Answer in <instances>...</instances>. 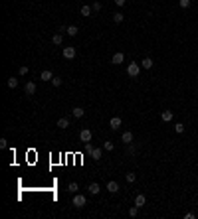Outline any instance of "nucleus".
<instances>
[{
  "instance_id": "obj_32",
  "label": "nucleus",
  "mask_w": 198,
  "mask_h": 219,
  "mask_svg": "<svg viewBox=\"0 0 198 219\" xmlns=\"http://www.w3.org/2000/svg\"><path fill=\"white\" fill-rule=\"evenodd\" d=\"M0 148H8V140L6 138H0Z\"/></svg>"
},
{
  "instance_id": "obj_30",
  "label": "nucleus",
  "mask_w": 198,
  "mask_h": 219,
  "mask_svg": "<svg viewBox=\"0 0 198 219\" xmlns=\"http://www.w3.org/2000/svg\"><path fill=\"white\" fill-rule=\"evenodd\" d=\"M135 152H137V146H129V148H127V154H129V156H133Z\"/></svg>"
},
{
  "instance_id": "obj_1",
  "label": "nucleus",
  "mask_w": 198,
  "mask_h": 219,
  "mask_svg": "<svg viewBox=\"0 0 198 219\" xmlns=\"http://www.w3.org/2000/svg\"><path fill=\"white\" fill-rule=\"evenodd\" d=\"M71 203H73L77 209H81L83 205L87 203V197H85V196H81V193H75V196H73V199H71Z\"/></svg>"
},
{
  "instance_id": "obj_12",
  "label": "nucleus",
  "mask_w": 198,
  "mask_h": 219,
  "mask_svg": "<svg viewBox=\"0 0 198 219\" xmlns=\"http://www.w3.org/2000/svg\"><path fill=\"white\" fill-rule=\"evenodd\" d=\"M40 79H44V81H52V79H54V73H52L50 69H44V71H42V75H40Z\"/></svg>"
},
{
  "instance_id": "obj_5",
  "label": "nucleus",
  "mask_w": 198,
  "mask_h": 219,
  "mask_svg": "<svg viewBox=\"0 0 198 219\" xmlns=\"http://www.w3.org/2000/svg\"><path fill=\"white\" fill-rule=\"evenodd\" d=\"M121 142H125V144H133V132L131 130H125V132L121 134Z\"/></svg>"
},
{
  "instance_id": "obj_24",
  "label": "nucleus",
  "mask_w": 198,
  "mask_h": 219,
  "mask_svg": "<svg viewBox=\"0 0 198 219\" xmlns=\"http://www.w3.org/2000/svg\"><path fill=\"white\" fill-rule=\"evenodd\" d=\"M81 16H91V6H81Z\"/></svg>"
},
{
  "instance_id": "obj_16",
  "label": "nucleus",
  "mask_w": 198,
  "mask_h": 219,
  "mask_svg": "<svg viewBox=\"0 0 198 219\" xmlns=\"http://www.w3.org/2000/svg\"><path fill=\"white\" fill-rule=\"evenodd\" d=\"M52 41H54L56 45H62V44H64V36H62V34H54V36H52Z\"/></svg>"
},
{
  "instance_id": "obj_6",
  "label": "nucleus",
  "mask_w": 198,
  "mask_h": 219,
  "mask_svg": "<svg viewBox=\"0 0 198 219\" xmlns=\"http://www.w3.org/2000/svg\"><path fill=\"white\" fill-rule=\"evenodd\" d=\"M123 59H125V53L123 52H117L115 56H113L111 63H113V65H119V63H123Z\"/></svg>"
},
{
  "instance_id": "obj_13",
  "label": "nucleus",
  "mask_w": 198,
  "mask_h": 219,
  "mask_svg": "<svg viewBox=\"0 0 198 219\" xmlns=\"http://www.w3.org/2000/svg\"><path fill=\"white\" fill-rule=\"evenodd\" d=\"M107 192L117 193V192H119V184H117V182H107Z\"/></svg>"
},
{
  "instance_id": "obj_34",
  "label": "nucleus",
  "mask_w": 198,
  "mask_h": 219,
  "mask_svg": "<svg viewBox=\"0 0 198 219\" xmlns=\"http://www.w3.org/2000/svg\"><path fill=\"white\" fill-rule=\"evenodd\" d=\"M113 2H115V4H117V6H119V8H121V6H125V2H127V0H113Z\"/></svg>"
},
{
  "instance_id": "obj_11",
  "label": "nucleus",
  "mask_w": 198,
  "mask_h": 219,
  "mask_svg": "<svg viewBox=\"0 0 198 219\" xmlns=\"http://www.w3.org/2000/svg\"><path fill=\"white\" fill-rule=\"evenodd\" d=\"M145 201H147V197L143 196V193H137V197H135V205H137V207H143Z\"/></svg>"
},
{
  "instance_id": "obj_8",
  "label": "nucleus",
  "mask_w": 198,
  "mask_h": 219,
  "mask_svg": "<svg viewBox=\"0 0 198 219\" xmlns=\"http://www.w3.org/2000/svg\"><path fill=\"white\" fill-rule=\"evenodd\" d=\"M121 123H123V120L119 119V117H113L111 120H109V128H113V130H117L121 126Z\"/></svg>"
},
{
  "instance_id": "obj_26",
  "label": "nucleus",
  "mask_w": 198,
  "mask_h": 219,
  "mask_svg": "<svg viewBox=\"0 0 198 219\" xmlns=\"http://www.w3.org/2000/svg\"><path fill=\"white\" fill-rule=\"evenodd\" d=\"M178 4H180V8H190L192 0H178Z\"/></svg>"
},
{
  "instance_id": "obj_18",
  "label": "nucleus",
  "mask_w": 198,
  "mask_h": 219,
  "mask_svg": "<svg viewBox=\"0 0 198 219\" xmlns=\"http://www.w3.org/2000/svg\"><path fill=\"white\" fill-rule=\"evenodd\" d=\"M58 126H60V128H67V126H69V119H65V117L58 119Z\"/></svg>"
},
{
  "instance_id": "obj_19",
  "label": "nucleus",
  "mask_w": 198,
  "mask_h": 219,
  "mask_svg": "<svg viewBox=\"0 0 198 219\" xmlns=\"http://www.w3.org/2000/svg\"><path fill=\"white\" fill-rule=\"evenodd\" d=\"M123 18H125L123 12H115V14H113V22H115V24H121V22H123Z\"/></svg>"
},
{
  "instance_id": "obj_14",
  "label": "nucleus",
  "mask_w": 198,
  "mask_h": 219,
  "mask_svg": "<svg viewBox=\"0 0 198 219\" xmlns=\"http://www.w3.org/2000/svg\"><path fill=\"white\" fill-rule=\"evenodd\" d=\"M87 189H89V193H91V196H97V193L101 192V188H99V184H89V188H87Z\"/></svg>"
},
{
  "instance_id": "obj_31",
  "label": "nucleus",
  "mask_w": 198,
  "mask_h": 219,
  "mask_svg": "<svg viewBox=\"0 0 198 219\" xmlns=\"http://www.w3.org/2000/svg\"><path fill=\"white\" fill-rule=\"evenodd\" d=\"M18 73H20V75H28V67H26V65H22V67L18 69Z\"/></svg>"
},
{
  "instance_id": "obj_15",
  "label": "nucleus",
  "mask_w": 198,
  "mask_h": 219,
  "mask_svg": "<svg viewBox=\"0 0 198 219\" xmlns=\"http://www.w3.org/2000/svg\"><path fill=\"white\" fill-rule=\"evenodd\" d=\"M172 117H174V115H172V111H163L161 119L165 120V123H170V120H172Z\"/></svg>"
},
{
  "instance_id": "obj_9",
  "label": "nucleus",
  "mask_w": 198,
  "mask_h": 219,
  "mask_svg": "<svg viewBox=\"0 0 198 219\" xmlns=\"http://www.w3.org/2000/svg\"><path fill=\"white\" fill-rule=\"evenodd\" d=\"M153 65H155V61L151 59V57H145V59L141 61V67H143V69H153Z\"/></svg>"
},
{
  "instance_id": "obj_10",
  "label": "nucleus",
  "mask_w": 198,
  "mask_h": 219,
  "mask_svg": "<svg viewBox=\"0 0 198 219\" xmlns=\"http://www.w3.org/2000/svg\"><path fill=\"white\" fill-rule=\"evenodd\" d=\"M24 91H26V95H34V93H36V83L28 81V83H26V87H24Z\"/></svg>"
},
{
  "instance_id": "obj_20",
  "label": "nucleus",
  "mask_w": 198,
  "mask_h": 219,
  "mask_svg": "<svg viewBox=\"0 0 198 219\" xmlns=\"http://www.w3.org/2000/svg\"><path fill=\"white\" fill-rule=\"evenodd\" d=\"M77 26H67V30H65V34L67 36H77Z\"/></svg>"
},
{
  "instance_id": "obj_27",
  "label": "nucleus",
  "mask_w": 198,
  "mask_h": 219,
  "mask_svg": "<svg viewBox=\"0 0 198 219\" xmlns=\"http://www.w3.org/2000/svg\"><path fill=\"white\" fill-rule=\"evenodd\" d=\"M62 83H64V79H62V77H54V79H52V85H54V87H60Z\"/></svg>"
},
{
  "instance_id": "obj_29",
  "label": "nucleus",
  "mask_w": 198,
  "mask_h": 219,
  "mask_svg": "<svg viewBox=\"0 0 198 219\" xmlns=\"http://www.w3.org/2000/svg\"><path fill=\"white\" fill-rule=\"evenodd\" d=\"M174 130H176L178 134H182V132H184V124H182V123H176V124H174Z\"/></svg>"
},
{
  "instance_id": "obj_17",
  "label": "nucleus",
  "mask_w": 198,
  "mask_h": 219,
  "mask_svg": "<svg viewBox=\"0 0 198 219\" xmlns=\"http://www.w3.org/2000/svg\"><path fill=\"white\" fill-rule=\"evenodd\" d=\"M71 113H73V117H75V119H81V117L85 115V111H83L81 107H73V111H71Z\"/></svg>"
},
{
  "instance_id": "obj_28",
  "label": "nucleus",
  "mask_w": 198,
  "mask_h": 219,
  "mask_svg": "<svg viewBox=\"0 0 198 219\" xmlns=\"http://www.w3.org/2000/svg\"><path fill=\"white\" fill-rule=\"evenodd\" d=\"M139 209H141V207H137V205H133V207H131V209H129V215H131V217H137V213H139Z\"/></svg>"
},
{
  "instance_id": "obj_4",
  "label": "nucleus",
  "mask_w": 198,
  "mask_h": 219,
  "mask_svg": "<svg viewBox=\"0 0 198 219\" xmlns=\"http://www.w3.org/2000/svg\"><path fill=\"white\" fill-rule=\"evenodd\" d=\"M91 136H93V134H91V130H89V128H83L81 132H79V140H81V142H89V140H91Z\"/></svg>"
},
{
  "instance_id": "obj_33",
  "label": "nucleus",
  "mask_w": 198,
  "mask_h": 219,
  "mask_svg": "<svg viewBox=\"0 0 198 219\" xmlns=\"http://www.w3.org/2000/svg\"><path fill=\"white\" fill-rule=\"evenodd\" d=\"M101 10V2H93V12H99Z\"/></svg>"
},
{
  "instance_id": "obj_23",
  "label": "nucleus",
  "mask_w": 198,
  "mask_h": 219,
  "mask_svg": "<svg viewBox=\"0 0 198 219\" xmlns=\"http://www.w3.org/2000/svg\"><path fill=\"white\" fill-rule=\"evenodd\" d=\"M125 180H127V182H129V184H133V182H135V180H137V176H135V174H133V172H127V174H125Z\"/></svg>"
},
{
  "instance_id": "obj_3",
  "label": "nucleus",
  "mask_w": 198,
  "mask_h": 219,
  "mask_svg": "<svg viewBox=\"0 0 198 219\" xmlns=\"http://www.w3.org/2000/svg\"><path fill=\"white\" fill-rule=\"evenodd\" d=\"M139 71H141V65H139V63H129V67H127L129 77H139Z\"/></svg>"
},
{
  "instance_id": "obj_22",
  "label": "nucleus",
  "mask_w": 198,
  "mask_h": 219,
  "mask_svg": "<svg viewBox=\"0 0 198 219\" xmlns=\"http://www.w3.org/2000/svg\"><path fill=\"white\" fill-rule=\"evenodd\" d=\"M115 148V144H113L111 140H107V142H103V150H107V152H111V150Z\"/></svg>"
},
{
  "instance_id": "obj_25",
  "label": "nucleus",
  "mask_w": 198,
  "mask_h": 219,
  "mask_svg": "<svg viewBox=\"0 0 198 219\" xmlns=\"http://www.w3.org/2000/svg\"><path fill=\"white\" fill-rule=\"evenodd\" d=\"M67 189H69L71 193H77V189H79V186H77V184H75V182H71L69 186H67Z\"/></svg>"
},
{
  "instance_id": "obj_2",
  "label": "nucleus",
  "mask_w": 198,
  "mask_h": 219,
  "mask_svg": "<svg viewBox=\"0 0 198 219\" xmlns=\"http://www.w3.org/2000/svg\"><path fill=\"white\" fill-rule=\"evenodd\" d=\"M85 148H87V152L91 154V158H93V160H101V156H103V150H101V148H93V146H89L87 142H85Z\"/></svg>"
},
{
  "instance_id": "obj_21",
  "label": "nucleus",
  "mask_w": 198,
  "mask_h": 219,
  "mask_svg": "<svg viewBox=\"0 0 198 219\" xmlns=\"http://www.w3.org/2000/svg\"><path fill=\"white\" fill-rule=\"evenodd\" d=\"M6 83H8V87H10V89H16V87H18V79H16V77H10Z\"/></svg>"
},
{
  "instance_id": "obj_7",
  "label": "nucleus",
  "mask_w": 198,
  "mask_h": 219,
  "mask_svg": "<svg viewBox=\"0 0 198 219\" xmlns=\"http://www.w3.org/2000/svg\"><path fill=\"white\" fill-rule=\"evenodd\" d=\"M64 57L65 59H73L75 57V48H71V45L69 48H64Z\"/></svg>"
}]
</instances>
